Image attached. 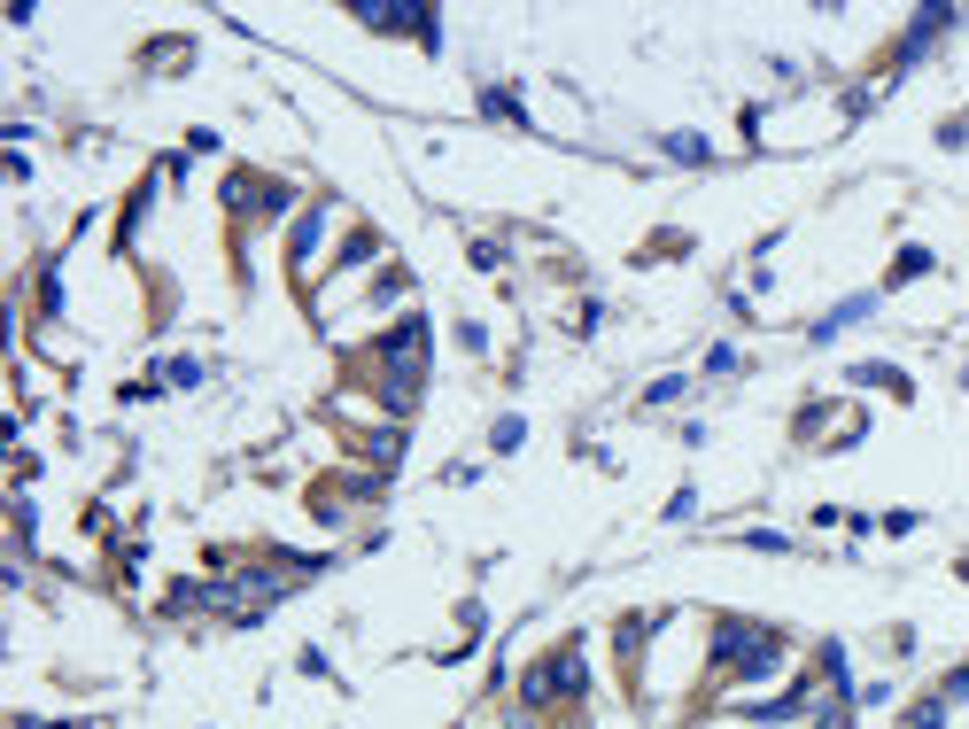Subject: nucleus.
Segmentation results:
<instances>
[{"label":"nucleus","mask_w":969,"mask_h":729,"mask_svg":"<svg viewBox=\"0 0 969 729\" xmlns=\"http://www.w3.org/2000/svg\"><path fill=\"white\" fill-rule=\"evenodd\" d=\"M326 225H334V210H326V202L295 218V280H311V272H318V249H326Z\"/></svg>","instance_id":"nucleus-1"},{"label":"nucleus","mask_w":969,"mask_h":729,"mask_svg":"<svg viewBox=\"0 0 969 729\" xmlns=\"http://www.w3.org/2000/svg\"><path fill=\"white\" fill-rule=\"evenodd\" d=\"M667 156L675 163H706V140H698V132H667Z\"/></svg>","instance_id":"nucleus-2"},{"label":"nucleus","mask_w":969,"mask_h":729,"mask_svg":"<svg viewBox=\"0 0 969 729\" xmlns=\"http://www.w3.org/2000/svg\"><path fill=\"white\" fill-rule=\"evenodd\" d=\"M163 381H171V388H194V381H202V365H194V357H171V365H163Z\"/></svg>","instance_id":"nucleus-3"},{"label":"nucleus","mask_w":969,"mask_h":729,"mask_svg":"<svg viewBox=\"0 0 969 729\" xmlns=\"http://www.w3.org/2000/svg\"><path fill=\"white\" fill-rule=\"evenodd\" d=\"M683 388H690L683 373H667V381H652V396H644V404H675V396H683Z\"/></svg>","instance_id":"nucleus-4"}]
</instances>
